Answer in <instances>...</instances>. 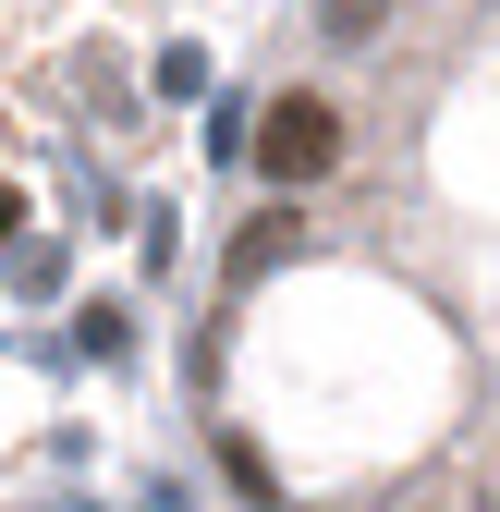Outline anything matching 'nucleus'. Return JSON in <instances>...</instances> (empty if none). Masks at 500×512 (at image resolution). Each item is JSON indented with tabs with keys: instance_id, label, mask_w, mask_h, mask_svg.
<instances>
[{
	"instance_id": "obj_1",
	"label": "nucleus",
	"mask_w": 500,
	"mask_h": 512,
	"mask_svg": "<svg viewBox=\"0 0 500 512\" xmlns=\"http://www.w3.org/2000/svg\"><path fill=\"white\" fill-rule=\"evenodd\" d=\"M330 159H342V110L330 98H269L257 110V171L269 183H318Z\"/></svg>"
},
{
	"instance_id": "obj_2",
	"label": "nucleus",
	"mask_w": 500,
	"mask_h": 512,
	"mask_svg": "<svg viewBox=\"0 0 500 512\" xmlns=\"http://www.w3.org/2000/svg\"><path fill=\"white\" fill-rule=\"evenodd\" d=\"M281 244H293V220H257V232L232 244V281H257V269H281Z\"/></svg>"
},
{
	"instance_id": "obj_3",
	"label": "nucleus",
	"mask_w": 500,
	"mask_h": 512,
	"mask_svg": "<svg viewBox=\"0 0 500 512\" xmlns=\"http://www.w3.org/2000/svg\"><path fill=\"white\" fill-rule=\"evenodd\" d=\"M391 0H318V37H379Z\"/></svg>"
},
{
	"instance_id": "obj_4",
	"label": "nucleus",
	"mask_w": 500,
	"mask_h": 512,
	"mask_svg": "<svg viewBox=\"0 0 500 512\" xmlns=\"http://www.w3.org/2000/svg\"><path fill=\"white\" fill-rule=\"evenodd\" d=\"M159 98H208V49H159Z\"/></svg>"
},
{
	"instance_id": "obj_5",
	"label": "nucleus",
	"mask_w": 500,
	"mask_h": 512,
	"mask_svg": "<svg viewBox=\"0 0 500 512\" xmlns=\"http://www.w3.org/2000/svg\"><path fill=\"white\" fill-rule=\"evenodd\" d=\"M74 342H86V354H98V366H110V354H122V342H135V330H122V305H86V317H74Z\"/></svg>"
},
{
	"instance_id": "obj_6",
	"label": "nucleus",
	"mask_w": 500,
	"mask_h": 512,
	"mask_svg": "<svg viewBox=\"0 0 500 512\" xmlns=\"http://www.w3.org/2000/svg\"><path fill=\"white\" fill-rule=\"evenodd\" d=\"M13 232H25V196H13V183H0V244H13Z\"/></svg>"
}]
</instances>
